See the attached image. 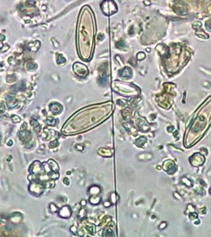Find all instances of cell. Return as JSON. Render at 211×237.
<instances>
[{"label":"cell","instance_id":"6da1fadb","mask_svg":"<svg viewBox=\"0 0 211 237\" xmlns=\"http://www.w3.org/2000/svg\"><path fill=\"white\" fill-rule=\"evenodd\" d=\"M120 73L121 76L125 77H129L131 76V70L129 68H125L124 69H123L121 71Z\"/></svg>","mask_w":211,"mask_h":237}]
</instances>
